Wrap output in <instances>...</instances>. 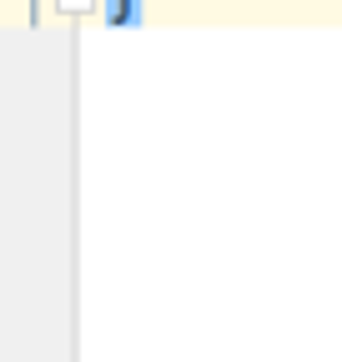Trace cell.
<instances>
[{
  "instance_id": "cell-1",
  "label": "cell",
  "mask_w": 342,
  "mask_h": 362,
  "mask_svg": "<svg viewBox=\"0 0 342 362\" xmlns=\"http://www.w3.org/2000/svg\"><path fill=\"white\" fill-rule=\"evenodd\" d=\"M111 21L116 25H131L136 21V0H111Z\"/></svg>"
}]
</instances>
